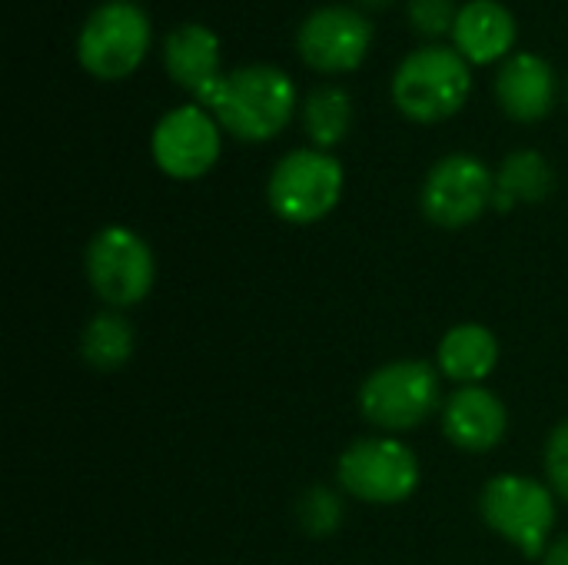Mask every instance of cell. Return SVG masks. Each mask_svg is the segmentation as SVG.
<instances>
[{"label": "cell", "instance_id": "6da1fadb", "mask_svg": "<svg viewBox=\"0 0 568 565\" xmlns=\"http://www.w3.org/2000/svg\"><path fill=\"white\" fill-rule=\"evenodd\" d=\"M196 103L206 107L236 140L263 143L290 127L296 110V83L273 63H246L223 73Z\"/></svg>", "mask_w": 568, "mask_h": 565}, {"label": "cell", "instance_id": "7a4b0ae2", "mask_svg": "<svg viewBox=\"0 0 568 565\" xmlns=\"http://www.w3.org/2000/svg\"><path fill=\"white\" fill-rule=\"evenodd\" d=\"M473 93L469 60L456 47L426 43L393 73V103L413 123H443L456 117Z\"/></svg>", "mask_w": 568, "mask_h": 565}, {"label": "cell", "instance_id": "3957f363", "mask_svg": "<svg viewBox=\"0 0 568 565\" xmlns=\"http://www.w3.org/2000/svg\"><path fill=\"white\" fill-rule=\"evenodd\" d=\"M439 370L426 360H393L373 370L359 386L363 420L389 436L423 426L439 406Z\"/></svg>", "mask_w": 568, "mask_h": 565}, {"label": "cell", "instance_id": "277c9868", "mask_svg": "<svg viewBox=\"0 0 568 565\" xmlns=\"http://www.w3.org/2000/svg\"><path fill=\"white\" fill-rule=\"evenodd\" d=\"M479 513L486 526L516 546L526 559H542L556 533V493L552 486L523 476L499 473L483 486Z\"/></svg>", "mask_w": 568, "mask_h": 565}, {"label": "cell", "instance_id": "5b68a950", "mask_svg": "<svg viewBox=\"0 0 568 565\" xmlns=\"http://www.w3.org/2000/svg\"><path fill=\"white\" fill-rule=\"evenodd\" d=\"M423 480L419 456L389 433L363 436L349 443L336 460V483L346 496L369 506L406 503Z\"/></svg>", "mask_w": 568, "mask_h": 565}, {"label": "cell", "instance_id": "8992f818", "mask_svg": "<svg viewBox=\"0 0 568 565\" xmlns=\"http://www.w3.org/2000/svg\"><path fill=\"white\" fill-rule=\"evenodd\" d=\"M343 186H346L343 163L326 150L306 147L286 153L273 167L266 180V200L283 223L310 226L326 220L339 206Z\"/></svg>", "mask_w": 568, "mask_h": 565}, {"label": "cell", "instance_id": "52a82bcc", "mask_svg": "<svg viewBox=\"0 0 568 565\" xmlns=\"http://www.w3.org/2000/svg\"><path fill=\"white\" fill-rule=\"evenodd\" d=\"M83 270L106 310L140 306L156 283V256L150 243L136 230L120 223L93 233L83 253Z\"/></svg>", "mask_w": 568, "mask_h": 565}, {"label": "cell", "instance_id": "ba28073f", "mask_svg": "<svg viewBox=\"0 0 568 565\" xmlns=\"http://www.w3.org/2000/svg\"><path fill=\"white\" fill-rule=\"evenodd\" d=\"M150 40L153 27L143 7L133 0H106L80 27L77 60L97 80H123L143 63Z\"/></svg>", "mask_w": 568, "mask_h": 565}, {"label": "cell", "instance_id": "9c48e42d", "mask_svg": "<svg viewBox=\"0 0 568 565\" xmlns=\"http://www.w3.org/2000/svg\"><path fill=\"white\" fill-rule=\"evenodd\" d=\"M496 196V173L473 153L443 157L423 180L419 203L429 223L463 230L476 223Z\"/></svg>", "mask_w": 568, "mask_h": 565}, {"label": "cell", "instance_id": "30bf717a", "mask_svg": "<svg viewBox=\"0 0 568 565\" xmlns=\"http://www.w3.org/2000/svg\"><path fill=\"white\" fill-rule=\"evenodd\" d=\"M223 127L200 103H183L163 113L150 133L153 163L170 180H200L206 176L223 150Z\"/></svg>", "mask_w": 568, "mask_h": 565}, {"label": "cell", "instance_id": "8fae6325", "mask_svg": "<svg viewBox=\"0 0 568 565\" xmlns=\"http://www.w3.org/2000/svg\"><path fill=\"white\" fill-rule=\"evenodd\" d=\"M300 57L320 73H353L373 47V23L366 13L333 3L313 10L296 33Z\"/></svg>", "mask_w": 568, "mask_h": 565}, {"label": "cell", "instance_id": "7c38bea8", "mask_svg": "<svg viewBox=\"0 0 568 565\" xmlns=\"http://www.w3.org/2000/svg\"><path fill=\"white\" fill-rule=\"evenodd\" d=\"M509 433L506 403L486 386H459L443 400V436L463 453H489Z\"/></svg>", "mask_w": 568, "mask_h": 565}, {"label": "cell", "instance_id": "4fadbf2b", "mask_svg": "<svg viewBox=\"0 0 568 565\" xmlns=\"http://www.w3.org/2000/svg\"><path fill=\"white\" fill-rule=\"evenodd\" d=\"M496 100L516 123H539L556 107V73L539 53H513L496 70Z\"/></svg>", "mask_w": 568, "mask_h": 565}, {"label": "cell", "instance_id": "5bb4252c", "mask_svg": "<svg viewBox=\"0 0 568 565\" xmlns=\"http://www.w3.org/2000/svg\"><path fill=\"white\" fill-rule=\"evenodd\" d=\"M453 43L469 63H499L516 43V17L499 0H469L459 7Z\"/></svg>", "mask_w": 568, "mask_h": 565}, {"label": "cell", "instance_id": "9a60e30c", "mask_svg": "<svg viewBox=\"0 0 568 565\" xmlns=\"http://www.w3.org/2000/svg\"><path fill=\"white\" fill-rule=\"evenodd\" d=\"M163 63L173 83L190 90L196 100L223 77L220 73V37L206 23H180L163 40Z\"/></svg>", "mask_w": 568, "mask_h": 565}, {"label": "cell", "instance_id": "2e32d148", "mask_svg": "<svg viewBox=\"0 0 568 565\" xmlns=\"http://www.w3.org/2000/svg\"><path fill=\"white\" fill-rule=\"evenodd\" d=\"M499 366V340L483 323H459L443 333L436 370L456 386H483Z\"/></svg>", "mask_w": 568, "mask_h": 565}, {"label": "cell", "instance_id": "e0dca14e", "mask_svg": "<svg viewBox=\"0 0 568 565\" xmlns=\"http://www.w3.org/2000/svg\"><path fill=\"white\" fill-rule=\"evenodd\" d=\"M552 193V167L539 150H516L496 173L493 210H513L519 203H542Z\"/></svg>", "mask_w": 568, "mask_h": 565}, {"label": "cell", "instance_id": "ac0fdd59", "mask_svg": "<svg viewBox=\"0 0 568 565\" xmlns=\"http://www.w3.org/2000/svg\"><path fill=\"white\" fill-rule=\"evenodd\" d=\"M136 350V333L120 310L97 313L80 333V356L97 373H116L130 363Z\"/></svg>", "mask_w": 568, "mask_h": 565}, {"label": "cell", "instance_id": "d6986e66", "mask_svg": "<svg viewBox=\"0 0 568 565\" xmlns=\"http://www.w3.org/2000/svg\"><path fill=\"white\" fill-rule=\"evenodd\" d=\"M303 127L316 150H333L353 127V100L343 87H316L303 103Z\"/></svg>", "mask_w": 568, "mask_h": 565}, {"label": "cell", "instance_id": "ffe728a7", "mask_svg": "<svg viewBox=\"0 0 568 565\" xmlns=\"http://www.w3.org/2000/svg\"><path fill=\"white\" fill-rule=\"evenodd\" d=\"M296 519L313 539H329L343 526V500L326 486H313L300 496Z\"/></svg>", "mask_w": 568, "mask_h": 565}, {"label": "cell", "instance_id": "44dd1931", "mask_svg": "<svg viewBox=\"0 0 568 565\" xmlns=\"http://www.w3.org/2000/svg\"><path fill=\"white\" fill-rule=\"evenodd\" d=\"M459 17L456 0H409V23L416 33L436 40L443 33H453Z\"/></svg>", "mask_w": 568, "mask_h": 565}, {"label": "cell", "instance_id": "7402d4cb", "mask_svg": "<svg viewBox=\"0 0 568 565\" xmlns=\"http://www.w3.org/2000/svg\"><path fill=\"white\" fill-rule=\"evenodd\" d=\"M546 480L552 493L568 503V420L559 423L546 440Z\"/></svg>", "mask_w": 568, "mask_h": 565}, {"label": "cell", "instance_id": "603a6c76", "mask_svg": "<svg viewBox=\"0 0 568 565\" xmlns=\"http://www.w3.org/2000/svg\"><path fill=\"white\" fill-rule=\"evenodd\" d=\"M542 565H568V536L562 539H556L549 549H546V556H542Z\"/></svg>", "mask_w": 568, "mask_h": 565}, {"label": "cell", "instance_id": "cb8c5ba5", "mask_svg": "<svg viewBox=\"0 0 568 565\" xmlns=\"http://www.w3.org/2000/svg\"><path fill=\"white\" fill-rule=\"evenodd\" d=\"M359 3H363L366 10H383V7H389L393 0H359Z\"/></svg>", "mask_w": 568, "mask_h": 565}, {"label": "cell", "instance_id": "d4e9b609", "mask_svg": "<svg viewBox=\"0 0 568 565\" xmlns=\"http://www.w3.org/2000/svg\"><path fill=\"white\" fill-rule=\"evenodd\" d=\"M566 97H568V87H566Z\"/></svg>", "mask_w": 568, "mask_h": 565}]
</instances>
